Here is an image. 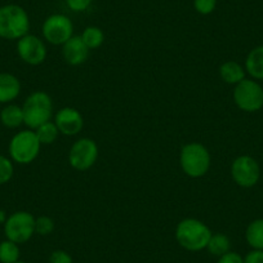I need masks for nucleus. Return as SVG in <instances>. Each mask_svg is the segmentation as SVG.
<instances>
[{
  "label": "nucleus",
  "instance_id": "f257e3e1",
  "mask_svg": "<svg viewBox=\"0 0 263 263\" xmlns=\"http://www.w3.org/2000/svg\"><path fill=\"white\" fill-rule=\"evenodd\" d=\"M213 235L208 224L197 218H184L177 224L176 240L187 252H201L206 249Z\"/></svg>",
  "mask_w": 263,
  "mask_h": 263
},
{
  "label": "nucleus",
  "instance_id": "f03ea898",
  "mask_svg": "<svg viewBox=\"0 0 263 263\" xmlns=\"http://www.w3.org/2000/svg\"><path fill=\"white\" fill-rule=\"evenodd\" d=\"M30 17L24 7L18 4H6L0 7V37L6 40H18L29 34Z\"/></svg>",
  "mask_w": 263,
  "mask_h": 263
},
{
  "label": "nucleus",
  "instance_id": "7ed1b4c3",
  "mask_svg": "<svg viewBox=\"0 0 263 263\" xmlns=\"http://www.w3.org/2000/svg\"><path fill=\"white\" fill-rule=\"evenodd\" d=\"M211 153L200 142L186 143L179 153V165L190 178H201L211 169Z\"/></svg>",
  "mask_w": 263,
  "mask_h": 263
},
{
  "label": "nucleus",
  "instance_id": "20e7f679",
  "mask_svg": "<svg viewBox=\"0 0 263 263\" xmlns=\"http://www.w3.org/2000/svg\"><path fill=\"white\" fill-rule=\"evenodd\" d=\"M25 125L35 130L42 124L50 121L53 116L52 97L44 90H35L22 105Z\"/></svg>",
  "mask_w": 263,
  "mask_h": 263
},
{
  "label": "nucleus",
  "instance_id": "39448f33",
  "mask_svg": "<svg viewBox=\"0 0 263 263\" xmlns=\"http://www.w3.org/2000/svg\"><path fill=\"white\" fill-rule=\"evenodd\" d=\"M42 143L32 129H24L11 138L8 145L9 158L13 163L27 165L36 160L40 154Z\"/></svg>",
  "mask_w": 263,
  "mask_h": 263
},
{
  "label": "nucleus",
  "instance_id": "423d86ee",
  "mask_svg": "<svg viewBox=\"0 0 263 263\" xmlns=\"http://www.w3.org/2000/svg\"><path fill=\"white\" fill-rule=\"evenodd\" d=\"M234 102L245 112H257L263 107V87L254 79H247L235 85Z\"/></svg>",
  "mask_w": 263,
  "mask_h": 263
},
{
  "label": "nucleus",
  "instance_id": "0eeeda50",
  "mask_svg": "<svg viewBox=\"0 0 263 263\" xmlns=\"http://www.w3.org/2000/svg\"><path fill=\"white\" fill-rule=\"evenodd\" d=\"M4 235L16 244H25L35 235V217L26 211L14 212L4 222Z\"/></svg>",
  "mask_w": 263,
  "mask_h": 263
},
{
  "label": "nucleus",
  "instance_id": "6e6552de",
  "mask_svg": "<svg viewBox=\"0 0 263 263\" xmlns=\"http://www.w3.org/2000/svg\"><path fill=\"white\" fill-rule=\"evenodd\" d=\"M42 34L49 44L63 45L74 36V24L66 14H50L43 22Z\"/></svg>",
  "mask_w": 263,
  "mask_h": 263
},
{
  "label": "nucleus",
  "instance_id": "1a4fd4ad",
  "mask_svg": "<svg viewBox=\"0 0 263 263\" xmlns=\"http://www.w3.org/2000/svg\"><path fill=\"white\" fill-rule=\"evenodd\" d=\"M98 159V145L88 137L79 138L72 143L69 151V163L72 169L85 172L92 168Z\"/></svg>",
  "mask_w": 263,
  "mask_h": 263
},
{
  "label": "nucleus",
  "instance_id": "9d476101",
  "mask_svg": "<svg viewBox=\"0 0 263 263\" xmlns=\"http://www.w3.org/2000/svg\"><path fill=\"white\" fill-rule=\"evenodd\" d=\"M231 177L237 186L242 189H252L259 182L260 166L254 158L249 155H240L232 161Z\"/></svg>",
  "mask_w": 263,
  "mask_h": 263
},
{
  "label": "nucleus",
  "instance_id": "9b49d317",
  "mask_svg": "<svg viewBox=\"0 0 263 263\" xmlns=\"http://www.w3.org/2000/svg\"><path fill=\"white\" fill-rule=\"evenodd\" d=\"M17 54L30 66H39L47 60L48 49L43 39L34 34H27L17 40Z\"/></svg>",
  "mask_w": 263,
  "mask_h": 263
},
{
  "label": "nucleus",
  "instance_id": "f8f14e48",
  "mask_svg": "<svg viewBox=\"0 0 263 263\" xmlns=\"http://www.w3.org/2000/svg\"><path fill=\"white\" fill-rule=\"evenodd\" d=\"M54 124L57 125L61 135L72 137L79 135L84 126V119L80 111L74 107H62L54 115Z\"/></svg>",
  "mask_w": 263,
  "mask_h": 263
},
{
  "label": "nucleus",
  "instance_id": "ddd939ff",
  "mask_svg": "<svg viewBox=\"0 0 263 263\" xmlns=\"http://www.w3.org/2000/svg\"><path fill=\"white\" fill-rule=\"evenodd\" d=\"M89 52L90 50L84 44L82 37L77 36V35H74L71 39H69L62 45L63 60L70 66H79L87 62Z\"/></svg>",
  "mask_w": 263,
  "mask_h": 263
},
{
  "label": "nucleus",
  "instance_id": "4468645a",
  "mask_svg": "<svg viewBox=\"0 0 263 263\" xmlns=\"http://www.w3.org/2000/svg\"><path fill=\"white\" fill-rule=\"evenodd\" d=\"M22 85L18 78L9 72H0V105H8L18 98Z\"/></svg>",
  "mask_w": 263,
  "mask_h": 263
},
{
  "label": "nucleus",
  "instance_id": "2eb2a0df",
  "mask_svg": "<svg viewBox=\"0 0 263 263\" xmlns=\"http://www.w3.org/2000/svg\"><path fill=\"white\" fill-rule=\"evenodd\" d=\"M245 71L252 79L263 80V44L253 48L245 60Z\"/></svg>",
  "mask_w": 263,
  "mask_h": 263
},
{
  "label": "nucleus",
  "instance_id": "dca6fc26",
  "mask_svg": "<svg viewBox=\"0 0 263 263\" xmlns=\"http://www.w3.org/2000/svg\"><path fill=\"white\" fill-rule=\"evenodd\" d=\"M219 77L226 84L236 85L247 78V71L242 65L235 61L223 62L219 67Z\"/></svg>",
  "mask_w": 263,
  "mask_h": 263
},
{
  "label": "nucleus",
  "instance_id": "f3484780",
  "mask_svg": "<svg viewBox=\"0 0 263 263\" xmlns=\"http://www.w3.org/2000/svg\"><path fill=\"white\" fill-rule=\"evenodd\" d=\"M0 123L8 129H17L25 124L22 106L8 103L0 110Z\"/></svg>",
  "mask_w": 263,
  "mask_h": 263
},
{
  "label": "nucleus",
  "instance_id": "a211bd4d",
  "mask_svg": "<svg viewBox=\"0 0 263 263\" xmlns=\"http://www.w3.org/2000/svg\"><path fill=\"white\" fill-rule=\"evenodd\" d=\"M245 240L252 249L263 250V218L254 219L248 224Z\"/></svg>",
  "mask_w": 263,
  "mask_h": 263
},
{
  "label": "nucleus",
  "instance_id": "6ab92c4d",
  "mask_svg": "<svg viewBox=\"0 0 263 263\" xmlns=\"http://www.w3.org/2000/svg\"><path fill=\"white\" fill-rule=\"evenodd\" d=\"M206 250L213 257H222L231 250V240L227 235L217 232L211 236V240L206 245Z\"/></svg>",
  "mask_w": 263,
  "mask_h": 263
},
{
  "label": "nucleus",
  "instance_id": "aec40b11",
  "mask_svg": "<svg viewBox=\"0 0 263 263\" xmlns=\"http://www.w3.org/2000/svg\"><path fill=\"white\" fill-rule=\"evenodd\" d=\"M35 133H36V137L40 141V143H42V146L52 145V143L57 141L58 136L61 135L54 121H47V123L42 124L39 128L35 129Z\"/></svg>",
  "mask_w": 263,
  "mask_h": 263
},
{
  "label": "nucleus",
  "instance_id": "412c9836",
  "mask_svg": "<svg viewBox=\"0 0 263 263\" xmlns=\"http://www.w3.org/2000/svg\"><path fill=\"white\" fill-rule=\"evenodd\" d=\"M82 40L84 42V44L87 45L88 49H97L105 42V34H103L102 30L97 26H88L85 27L84 31L80 35Z\"/></svg>",
  "mask_w": 263,
  "mask_h": 263
},
{
  "label": "nucleus",
  "instance_id": "4be33fe9",
  "mask_svg": "<svg viewBox=\"0 0 263 263\" xmlns=\"http://www.w3.org/2000/svg\"><path fill=\"white\" fill-rule=\"evenodd\" d=\"M20 255L18 244L8 239L0 242V263H16L20 260Z\"/></svg>",
  "mask_w": 263,
  "mask_h": 263
},
{
  "label": "nucleus",
  "instance_id": "5701e85b",
  "mask_svg": "<svg viewBox=\"0 0 263 263\" xmlns=\"http://www.w3.org/2000/svg\"><path fill=\"white\" fill-rule=\"evenodd\" d=\"M14 174V165L11 158L0 154V186L6 184L13 178Z\"/></svg>",
  "mask_w": 263,
  "mask_h": 263
},
{
  "label": "nucleus",
  "instance_id": "b1692460",
  "mask_svg": "<svg viewBox=\"0 0 263 263\" xmlns=\"http://www.w3.org/2000/svg\"><path fill=\"white\" fill-rule=\"evenodd\" d=\"M54 231V221L48 216H40L35 218V234L40 236H48Z\"/></svg>",
  "mask_w": 263,
  "mask_h": 263
},
{
  "label": "nucleus",
  "instance_id": "393cba45",
  "mask_svg": "<svg viewBox=\"0 0 263 263\" xmlns=\"http://www.w3.org/2000/svg\"><path fill=\"white\" fill-rule=\"evenodd\" d=\"M194 8L201 16H209L217 8V0H194Z\"/></svg>",
  "mask_w": 263,
  "mask_h": 263
},
{
  "label": "nucleus",
  "instance_id": "a878e982",
  "mask_svg": "<svg viewBox=\"0 0 263 263\" xmlns=\"http://www.w3.org/2000/svg\"><path fill=\"white\" fill-rule=\"evenodd\" d=\"M65 3L70 11L82 13V12H85L92 6L93 0H65Z\"/></svg>",
  "mask_w": 263,
  "mask_h": 263
},
{
  "label": "nucleus",
  "instance_id": "bb28decb",
  "mask_svg": "<svg viewBox=\"0 0 263 263\" xmlns=\"http://www.w3.org/2000/svg\"><path fill=\"white\" fill-rule=\"evenodd\" d=\"M49 263H74V260H72L70 253L62 249H57L50 253Z\"/></svg>",
  "mask_w": 263,
  "mask_h": 263
},
{
  "label": "nucleus",
  "instance_id": "cd10ccee",
  "mask_svg": "<svg viewBox=\"0 0 263 263\" xmlns=\"http://www.w3.org/2000/svg\"><path fill=\"white\" fill-rule=\"evenodd\" d=\"M217 263H244V257H241L239 253L231 252V250H230L229 253H226L224 255L219 257Z\"/></svg>",
  "mask_w": 263,
  "mask_h": 263
},
{
  "label": "nucleus",
  "instance_id": "c85d7f7f",
  "mask_svg": "<svg viewBox=\"0 0 263 263\" xmlns=\"http://www.w3.org/2000/svg\"><path fill=\"white\" fill-rule=\"evenodd\" d=\"M244 263H263V250L252 249L244 257Z\"/></svg>",
  "mask_w": 263,
  "mask_h": 263
},
{
  "label": "nucleus",
  "instance_id": "c756f323",
  "mask_svg": "<svg viewBox=\"0 0 263 263\" xmlns=\"http://www.w3.org/2000/svg\"><path fill=\"white\" fill-rule=\"evenodd\" d=\"M16 263H26V262H24V260H18V262H16Z\"/></svg>",
  "mask_w": 263,
  "mask_h": 263
}]
</instances>
